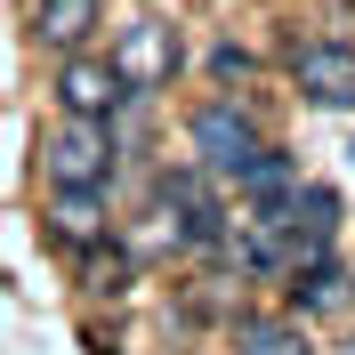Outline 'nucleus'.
<instances>
[{"mask_svg":"<svg viewBox=\"0 0 355 355\" xmlns=\"http://www.w3.org/2000/svg\"><path fill=\"white\" fill-rule=\"evenodd\" d=\"M73 275H81L89 299H130V283L146 275V266H137V250L121 243V234H105L97 250H81V259H73Z\"/></svg>","mask_w":355,"mask_h":355,"instance_id":"12","label":"nucleus"},{"mask_svg":"<svg viewBox=\"0 0 355 355\" xmlns=\"http://www.w3.org/2000/svg\"><path fill=\"white\" fill-rule=\"evenodd\" d=\"M226 186L266 210V202H283L291 186H299V162H291V146H259V154H243L234 170H226Z\"/></svg>","mask_w":355,"mask_h":355,"instance_id":"11","label":"nucleus"},{"mask_svg":"<svg viewBox=\"0 0 355 355\" xmlns=\"http://www.w3.org/2000/svg\"><path fill=\"white\" fill-rule=\"evenodd\" d=\"M226 339H234V355H323L315 347V331L299 323V315H266V307H243L234 323H226Z\"/></svg>","mask_w":355,"mask_h":355,"instance_id":"9","label":"nucleus"},{"mask_svg":"<svg viewBox=\"0 0 355 355\" xmlns=\"http://www.w3.org/2000/svg\"><path fill=\"white\" fill-rule=\"evenodd\" d=\"M33 162H41V186H113L121 146H113L105 121L49 113V130H41V146H33Z\"/></svg>","mask_w":355,"mask_h":355,"instance_id":"2","label":"nucleus"},{"mask_svg":"<svg viewBox=\"0 0 355 355\" xmlns=\"http://www.w3.org/2000/svg\"><path fill=\"white\" fill-rule=\"evenodd\" d=\"M105 65L121 73V89H146V97H162V89L186 73V33L162 17V8H146V0H137L130 17L105 33Z\"/></svg>","mask_w":355,"mask_h":355,"instance_id":"1","label":"nucleus"},{"mask_svg":"<svg viewBox=\"0 0 355 355\" xmlns=\"http://www.w3.org/2000/svg\"><path fill=\"white\" fill-rule=\"evenodd\" d=\"M259 146H266V130H259V113H250L243 89H218V97H202V105L186 113V154L210 178H226L243 154H259Z\"/></svg>","mask_w":355,"mask_h":355,"instance_id":"3","label":"nucleus"},{"mask_svg":"<svg viewBox=\"0 0 355 355\" xmlns=\"http://www.w3.org/2000/svg\"><path fill=\"white\" fill-rule=\"evenodd\" d=\"M347 154H355V146H347Z\"/></svg>","mask_w":355,"mask_h":355,"instance_id":"15","label":"nucleus"},{"mask_svg":"<svg viewBox=\"0 0 355 355\" xmlns=\"http://www.w3.org/2000/svg\"><path fill=\"white\" fill-rule=\"evenodd\" d=\"M291 89L323 113H355V41L339 33H291Z\"/></svg>","mask_w":355,"mask_h":355,"instance_id":"4","label":"nucleus"},{"mask_svg":"<svg viewBox=\"0 0 355 355\" xmlns=\"http://www.w3.org/2000/svg\"><path fill=\"white\" fill-rule=\"evenodd\" d=\"M202 73H210L218 89H243V81H259V57H250L243 41H210L202 49Z\"/></svg>","mask_w":355,"mask_h":355,"instance_id":"13","label":"nucleus"},{"mask_svg":"<svg viewBox=\"0 0 355 355\" xmlns=\"http://www.w3.org/2000/svg\"><path fill=\"white\" fill-rule=\"evenodd\" d=\"M33 49H49V57H65V49H97V33H105V0H33Z\"/></svg>","mask_w":355,"mask_h":355,"instance_id":"8","label":"nucleus"},{"mask_svg":"<svg viewBox=\"0 0 355 355\" xmlns=\"http://www.w3.org/2000/svg\"><path fill=\"white\" fill-rule=\"evenodd\" d=\"M331 355H355V331H347V339H339V347H331Z\"/></svg>","mask_w":355,"mask_h":355,"instance_id":"14","label":"nucleus"},{"mask_svg":"<svg viewBox=\"0 0 355 355\" xmlns=\"http://www.w3.org/2000/svg\"><path fill=\"white\" fill-rule=\"evenodd\" d=\"M113 97H121V73L105 65V49H65V57H49V105L57 113L105 121Z\"/></svg>","mask_w":355,"mask_h":355,"instance_id":"6","label":"nucleus"},{"mask_svg":"<svg viewBox=\"0 0 355 355\" xmlns=\"http://www.w3.org/2000/svg\"><path fill=\"white\" fill-rule=\"evenodd\" d=\"M121 243L137 250V266H154V259H194V234H186V218H178L170 202L146 186V202H137V226H113Z\"/></svg>","mask_w":355,"mask_h":355,"instance_id":"10","label":"nucleus"},{"mask_svg":"<svg viewBox=\"0 0 355 355\" xmlns=\"http://www.w3.org/2000/svg\"><path fill=\"white\" fill-rule=\"evenodd\" d=\"M41 234L65 250V259L97 250L113 234V194L105 186H41Z\"/></svg>","mask_w":355,"mask_h":355,"instance_id":"5","label":"nucleus"},{"mask_svg":"<svg viewBox=\"0 0 355 355\" xmlns=\"http://www.w3.org/2000/svg\"><path fill=\"white\" fill-rule=\"evenodd\" d=\"M283 299H291L299 323H331V315H355V275L339 266V250H323V259L283 275Z\"/></svg>","mask_w":355,"mask_h":355,"instance_id":"7","label":"nucleus"}]
</instances>
